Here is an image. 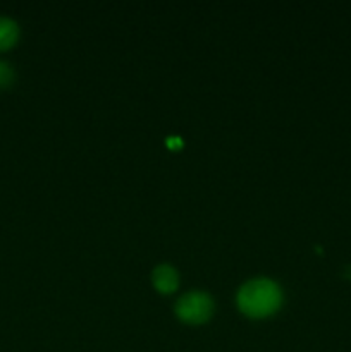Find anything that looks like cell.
Segmentation results:
<instances>
[{
  "instance_id": "1",
  "label": "cell",
  "mask_w": 351,
  "mask_h": 352,
  "mask_svg": "<svg viewBox=\"0 0 351 352\" xmlns=\"http://www.w3.org/2000/svg\"><path fill=\"white\" fill-rule=\"evenodd\" d=\"M282 292L275 282L268 278H255L246 282L237 292V305L244 315L264 318L281 306Z\"/></svg>"
},
{
  "instance_id": "2",
  "label": "cell",
  "mask_w": 351,
  "mask_h": 352,
  "mask_svg": "<svg viewBox=\"0 0 351 352\" xmlns=\"http://www.w3.org/2000/svg\"><path fill=\"white\" fill-rule=\"evenodd\" d=\"M213 311V301L209 294L200 291L188 292L181 296L176 305V313L181 320L188 323H202L209 320Z\"/></svg>"
},
{
  "instance_id": "3",
  "label": "cell",
  "mask_w": 351,
  "mask_h": 352,
  "mask_svg": "<svg viewBox=\"0 0 351 352\" xmlns=\"http://www.w3.org/2000/svg\"><path fill=\"white\" fill-rule=\"evenodd\" d=\"M153 284L160 292H172L178 287V272L169 265H158L153 270Z\"/></svg>"
},
{
  "instance_id": "4",
  "label": "cell",
  "mask_w": 351,
  "mask_h": 352,
  "mask_svg": "<svg viewBox=\"0 0 351 352\" xmlns=\"http://www.w3.org/2000/svg\"><path fill=\"white\" fill-rule=\"evenodd\" d=\"M19 36V28L9 17H0V50L12 47Z\"/></svg>"
},
{
  "instance_id": "5",
  "label": "cell",
  "mask_w": 351,
  "mask_h": 352,
  "mask_svg": "<svg viewBox=\"0 0 351 352\" xmlns=\"http://www.w3.org/2000/svg\"><path fill=\"white\" fill-rule=\"evenodd\" d=\"M14 79V71L7 62L0 60V88H6L12 82Z\"/></svg>"
},
{
  "instance_id": "6",
  "label": "cell",
  "mask_w": 351,
  "mask_h": 352,
  "mask_svg": "<svg viewBox=\"0 0 351 352\" xmlns=\"http://www.w3.org/2000/svg\"><path fill=\"white\" fill-rule=\"evenodd\" d=\"M169 144H171V146H179L181 141H179V138H171V140H169Z\"/></svg>"
}]
</instances>
